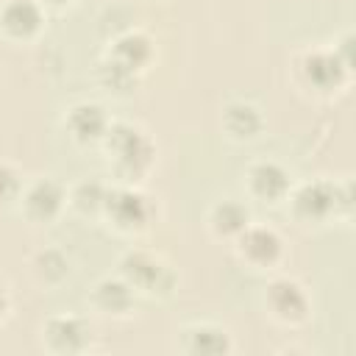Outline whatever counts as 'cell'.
Listing matches in <instances>:
<instances>
[{
    "instance_id": "cell-9",
    "label": "cell",
    "mask_w": 356,
    "mask_h": 356,
    "mask_svg": "<svg viewBox=\"0 0 356 356\" xmlns=\"http://www.w3.org/2000/svg\"><path fill=\"white\" fill-rule=\"evenodd\" d=\"M44 334H47L50 348H56V350H61V353H75V350H81V348L86 345V339H89V331H86L83 320L67 317V314L47 320Z\"/></svg>"
},
{
    "instance_id": "cell-1",
    "label": "cell",
    "mask_w": 356,
    "mask_h": 356,
    "mask_svg": "<svg viewBox=\"0 0 356 356\" xmlns=\"http://www.w3.org/2000/svg\"><path fill=\"white\" fill-rule=\"evenodd\" d=\"M295 214L300 220H325L328 214L348 211L350 209V186L348 184H328V181H312L303 184L292 197Z\"/></svg>"
},
{
    "instance_id": "cell-18",
    "label": "cell",
    "mask_w": 356,
    "mask_h": 356,
    "mask_svg": "<svg viewBox=\"0 0 356 356\" xmlns=\"http://www.w3.org/2000/svg\"><path fill=\"white\" fill-rule=\"evenodd\" d=\"M72 200H75V206H78V209L92 211V209L103 206V200H106V189H103L100 184H95V181H86V184H81V186L75 189Z\"/></svg>"
},
{
    "instance_id": "cell-15",
    "label": "cell",
    "mask_w": 356,
    "mask_h": 356,
    "mask_svg": "<svg viewBox=\"0 0 356 356\" xmlns=\"http://www.w3.org/2000/svg\"><path fill=\"white\" fill-rule=\"evenodd\" d=\"M248 225V209L236 200H222L211 209V228L222 236H234Z\"/></svg>"
},
{
    "instance_id": "cell-21",
    "label": "cell",
    "mask_w": 356,
    "mask_h": 356,
    "mask_svg": "<svg viewBox=\"0 0 356 356\" xmlns=\"http://www.w3.org/2000/svg\"><path fill=\"white\" fill-rule=\"evenodd\" d=\"M3 309H6V295H3V289H0V314H3Z\"/></svg>"
},
{
    "instance_id": "cell-3",
    "label": "cell",
    "mask_w": 356,
    "mask_h": 356,
    "mask_svg": "<svg viewBox=\"0 0 356 356\" xmlns=\"http://www.w3.org/2000/svg\"><path fill=\"white\" fill-rule=\"evenodd\" d=\"M122 275L128 278L131 286H139L150 295H167L175 284V275L170 270V264L153 253H128L122 259Z\"/></svg>"
},
{
    "instance_id": "cell-22",
    "label": "cell",
    "mask_w": 356,
    "mask_h": 356,
    "mask_svg": "<svg viewBox=\"0 0 356 356\" xmlns=\"http://www.w3.org/2000/svg\"><path fill=\"white\" fill-rule=\"evenodd\" d=\"M47 3H67V0H47Z\"/></svg>"
},
{
    "instance_id": "cell-11",
    "label": "cell",
    "mask_w": 356,
    "mask_h": 356,
    "mask_svg": "<svg viewBox=\"0 0 356 356\" xmlns=\"http://www.w3.org/2000/svg\"><path fill=\"white\" fill-rule=\"evenodd\" d=\"M67 125L75 134V139H81V142H95V139L106 136V131H108V120H106L103 108L95 103L75 106L67 117Z\"/></svg>"
},
{
    "instance_id": "cell-14",
    "label": "cell",
    "mask_w": 356,
    "mask_h": 356,
    "mask_svg": "<svg viewBox=\"0 0 356 356\" xmlns=\"http://www.w3.org/2000/svg\"><path fill=\"white\" fill-rule=\"evenodd\" d=\"M222 122L234 136H256L261 128V114L250 103H231L222 114Z\"/></svg>"
},
{
    "instance_id": "cell-6",
    "label": "cell",
    "mask_w": 356,
    "mask_h": 356,
    "mask_svg": "<svg viewBox=\"0 0 356 356\" xmlns=\"http://www.w3.org/2000/svg\"><path fill=\"white\" fill-rule=\"evenodd\" d=\"M236 236H239V256L253 267H267L281 256V236L267 225H245Z\"/></svg>"
},
{
    "instance_id": "cell-17",
    "label": "cell",
    "mask_w": 356,
    "mask_h": 356,
    "mask_svg": "<svg viewBox=\"0 0 356 356\" xmlns=\"http://www.w3.org/2000/svg\"><path fill=\"white\" fill-rule=\"evenodd\" d=\"M134 295H131V284L125 281H100L95 289V303L103 312H125L131 306Z\"/></svg>"
},
{
    "instance_id": "cell-10",
    "label": "cell",
    "mask_w": 356,
    "mask_h": 356,
    "mask_svg": "<svg viewBox=\"0 0 356 356\" xmlns=\"http://www.w3.org/2000/svg\"><path fill=\"white\" fill-rule=\"evenodd\" d=\"M0 25L11 36H31L42 25V11L33 0H8L0 8Z\"/></svg>"
},
{
    "instance_id": "cell-5",
    "label": "cell",
    "mask_w": 356,
    "mask_h": 356,
    "mask_svg": "<svg viewBox=\"0 0 356 356\" xmlns=\"http://www.w3.org/2000/svg\"><path fill=\"white\" fill-rule=\"evenodd\" d=\"M348 61L334 50V53H325V50H312L303 56L300 61V72L303 78L314 86V89H337L348 72Z\"/></svg>"
},
{
    "instance_id": "cell-16",
    "label": "cell",
    "mask_w": 356,
    "mask_h": 356,
    "mask_svg": "<svg viewBox=\"0 0 356 356\" xmlns=\"http://www.w3.org/2000/svg\"><path fill=\"white\" fill-rule=\"evenodd\" d=\"M231 345H228V337L225 331L220 328H211V325H195L186 331V350L192 353H209V356H217V353H225Z\"/></svg>"
},
{
    "instance_id": "cell-12",
    "label": "cell",
    "mask_w": 356,
    "mask_h": 356,
    "mask_svg": "<svg viewBox=\"0 0 356 356\" xmlns=\"http://www.w3.org/2000/svg\"><path fill=\"white\" fill-rule=\"evenodd\" d=\"M150 56H153L150 39H147L145 33H139V31H131V33H125V36H120V39L114 42L111 61H117L120 67L136 72V70H142V67L150 61Z\"/></svg>"
},
{
    "instance_id": "cell-8",
    "label": "cell",
    "mask_w": 356,
    "mask_h": 356,
    "mask_svg": "<svg viewBox=\"0 0 356 356\" xmlns=\"http://www.w3.org/2000/svg\"><path fill=\"white\" fill-rule=\"evenodd\" d=\"M248 181H250L253 195H259L261 200H281L289 192V175L275 161L253 164L250 172H248Z\"/></svg>"
},
{
    "instance_id": "cell-4",
    "label": "cell",
    "mask_w": 356,
    "mask_h": 356,
    "mask_svg": "<svg viewBox=\"0 0 356 356\" xmlns=\"http://www.w3.org/2000/svg\"><path fill=\"white\" fill-rule=\"evenodd\" d=\"M108 217L114 220V225L125 228V231H134V228H145L153 209L147 203L145 195L134 192V189H114V192H106V200H103Z\"/></svg>"
},
{
    "instance_id": "cell-7",
    "label": "cell",
    "mask_w": 356,
    "mask_h": 356,
    "mask_svg": "<svg viewBox=\"0 0 356 356\" xmlns=\"http://www.w3.org/2000/svg\"><path fill=\"white\" fill-rule=\"evenodd\" d=\"M267 306L273 309V314L284 323H298L306 317L309 312V298L303 292V286L298 281L289 278H275L267 286Z\"/></svg>"
},
{
    "instance_id": "cell-13",
    "label": "cell",
    "mask_w": 356,
    "mask_h": 356,
    "mask_svg": "<svg viewBox=\"0 0 356 356\" xmlns=\"http://www.w3.org/2000/svg\"><path fill=\"white\" fill-rule=\"evenodd\" d=\"M61 200H64V192L56 181H36L28 195H25V211L33 217V220H50L58 214L61 209Z\"/></svg>"
},
{
    "instance_id": "cell-20",
    "label": "cell",
    "mask_w": 356,
    "mask_h": 356,
    "mask_svg": "<svg viewBox=\"0 0 356 356\" xmlns=\"http://www.w3.org/2000/svg\"><path fill=\"white\" fill-rule=\"evenodd\" d=\"M42 256H44V259H56V275H53V281H56V278H61V275L67 273V261H64V259H61L58 253L47 250V253H42ZM50 270H53V264H47V267H39V273H42V275H44L47 281H50Z\"/></svg>"
},
{
    "instance_id": "cell-19",
    "label": "cell",
    "mask_w": 356,
    "mask_h": 356,
    "mask_svg": "<svg viewBox=\"0 0 356 356\" xmlns=\"http://www.w3.org/2000/svg\"><path fill=\"white\" fill-rule=\"evenodd\" d=\"M17 189H19V178H17V172H14L11 167L0 164V200L14 197V195H17Z\"/></svg>"
},
{
    "instance_id": "cell-2",
    "label": "cell",
    "mask_w": 356,
    "mask_h": 356,
    "mask_svg": "<svg viewBox=\"0 0 356 356\" xmlns=\"http://www.w3.org/2000/svg\"><path fill=\"white\" fill-rule=\"evenodd\" d=\"M106 142H108V153L117 161V170L125 172V175H139L153 161V145H150V139L139 128H134L128 122L111 125L106 131Z\"/></svg>"
}]
</instances>
